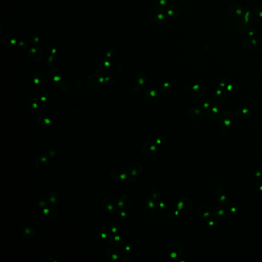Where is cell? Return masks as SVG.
I'll return each instance as SVG.
<instances>
[{
  "label": "cell",
  "mask_w": 262,
  "mask_h": 262,
  "mask_svg": "<svg viewBox=\"0 0 262 262\" xmlns=\"http://www.w3.org/2000/svg\"><path fill=\"white\" fill-rule=\"evenodd\" d=\"M104 78L99 74L95 73L89 76L87 80V84L92 89H97L102 85Z\"/></svg>",
  "instance_id": "cell-1"
},
{
  "label": "cell",
  "mask_w": 262,
  "mask_h": 262,
  "mask_svg": "<svg viewBox=\"0 0 262 262\" xmlns=\"http://www.w3.org/2000/svg\"><path fill=\"white\" fill-rule=\"evenodd\" d=\"M29 58L31 60L38 62L42 60L44 56L43 52L41 48L38 47L31 48L28 52Z\"/></svg>",
  "instance_id": "cell-2"
},
{
  "label": "cell",
  "mask_w": 262,
  "mask_h": 262,
  "mask_svg": "<svg viewBox=\"0 0 262 262\" xmlns=\"http://www.w3.org/2000/svg\"><path fill=\"white\" fill-rule=\"evenodd\" d=\"M38 124L43 128H48L51 125V120L46 115L44 114H40L37 118Z\"/></svg>",
  "instance_id": "cell-3"
},
{
  "label": "cell",
  "mask_w": 262,
  "mask_h": 262,
  "mask_svg": "<svg viewBox=\"0 0 262 262\" xmlns=\"http://www.w3.org/2000/svg\"><path fill=\"white\" fill-rule=\"evenodd\" d=\"M159 97H160V95L159 93L153 90L147 91L146 92V93H145V99L147 102H148L149 103H151V104H152V98H153L155 102H158V100L159 99Z\"/></svg>",
  "instance_id": "cell-4"
},
{
  "label": "cell",
  "mask_w": 262,
  "mask_h": 262,
  "mask_svg": "<svg viewBox=\"0 0 262 262\" xmlns=\"http://www.w3.org/2000/svg\"><path fill=\"white\" fill-rule=\"evenodd\" d=\"M16 39L13 35L10 34H7L4 36L2 39L3 44L7 46H13L16 43Z\"/></svg>",
  "instance_id": "cell-5"
},
{
  "label": "cell",
  "mask_w": 262,
  "mask_h": 262,
  "mask_svg": "<svg viewBox=\"0 0 262 262\" xmlns=\"http://www.w3.org/2000/svg\"><path fill=\"white\" fill-rule=\"evenodd\" d=\"M34 82L37 86L39 87H42L44 86L46 81V78L44 75L40 72H36L34 76Z\"/></svg>",
  "instance_id": "cell-6"
},
{
  "label": "cell",
  "mask_w": 262,
  "mask_h": 262,
  "mask_svg": "<svg viewBox=\"0 0 262 262\" xmlns=\"http://www.w3.org/2000/svg\"><path fill=\"white\" fill-rule=\"evenodd\" d=\"M38 108V102L35 99L31 98L25 103V108L27 111L31 112Z\"/></svg>",
  "instance_id": "cell-7"
},
{
  "label": "cell",
  "mask_w": 262,
  "mask_h": 262,
  "mask_svg": "<svg viewBox=\"0 0 262 262\" xmlns=\"http://www.w3.org/2000/svg\"><path fill=\"white\" fill-rule=\"evenodd\" d=\"M49 75L50 76L51 78L56 82L60 80L62 78V73H61L60 71L57 69H53V70H52L50 72Z\"/></svg>",
  "instance_id": "cell-8"
},
{
  "label": "cell",
  "mask_w": 262,
  "mask_h": 262,
  "mask_svg": "<svg viewBox=\"0 0 262 262\" xmlns=\"http://www.w3.org/2000/svg\"><path fill=\"white\" fill-rule=\"evenodd\" d=\"M189 115L193 118H200L202 116V112L200 109L197 108H191L189 109Z\"/></svg>",
  "instance_id": "cell-9"
},
{
  "label": "cell",
  "mask_w": 262,
  "mask_h": 262,
  "mask_svg": "<svg viewBox=\"0 0 262 262\" xmlns=\"http://www.w3.org/2000/svg\"><path fill=\"white\" fill-rule=\"evenodd\" d=\"M99 70L101 73L106 74L109 72L110 70V64L107 62H102L99 64Z\"/></svg>",
  "instance_id": "cell-10"
},
{
  "label": "cell",
  "mask_w": 262,
  "mask_h": 262,
  "mask_svg": "<svg viewBox=\"0 0 262 262\" xmlns=\"http://www.w3.org/2000/svg\"><path fill=\"white\" fill-rule=\"evenodd\" d=\"M57 62H58V60H57L56 58L54 56H51L48 58V59L47 60V64H48V67H50V68H52L56 66Z\"/></svg>",
  "instance_id": "cell-11"
},
{
  "label": "cell",
  "mask_w": 262,
  "mask_h": 262,
  "mask_svg": "<svg viewBox=\"0 0 262 262\" xmlns=\"http://www.w3.org/2000/svg\"><path fill=\"white\" fill-rule=\"evenodd\" d=\"M58 87H59V88L63 92H66L69 88L68 84L64 81L60 82L58 84Z\"/></svg>",
  "instance_id": "cell-12"
},
{
  "label": "cell",
  "mask_w": 262,
  "mask_h": 262,
  "mask_svg": "<svg viewBox=\"0 0 262 262\" xmlns=\"http://www.w3.org/2000/svg\"><path fill=\"white\" fill-rule=\"evenodd\" d=\"M25 229L24 230L25 237H26H26H27V235H28V233H29L32 237H34L33 235L34 234V233L33 230L30 229L29 227H25Z\"/></svg>",
  "instance_id": "cell-13"
},
{
  "label": "cell",
  "mask_w": 262,
  "mask_h": 262,
  "mask_svg": "<svg viewBox=\"0 0 262 262\" xmlns=\"http://www.w3.org/2000/svg\"><path fill=\"white\" fill-rule=\"evenodd\" d=\"M237 208H238V206L237 205V204L233 203L229 205L228 209L229 211H230L231 213H233L235 212Z\"/></svg>",
  "instance_id": "cell-14"
},
{
  "label": "cell",
  "mask_w": 262,
  "mask_h": 262,
  "mask_svg": "<svg viewBox=\"0 0 262 262\" xmlns=\"http://www.w3.org/2000/svg\"><path fill=\"white\" fill-rule=\"evenodd\" d=\"M142 73H143L142 72ZM140 74H141V72H140ZM145 75V74H143V75ZM141 76V75H139V74H138V76H137V78H138V80H138V83H139V84H143L145 82V80H146V79H145V78H143V76L142 75V76Z\"/></svg>",
  "instance_id": "cell-15"
},
{
  "label": "cell",
  "mask_w": 262,
  "mask_h": 262,
  "mask_svg": "<svg viewBox=\"0 0 262 262\" xmlns=\"http://www.w3.org/2000/svg\"><path fill=\"white\" fill-rule=\"evenodd\" d=\"M255 175L258 178H262V169H260L256 172Z\"/></svg>",
  "instance_id": "cell-16"
},
{
  "label": "cell",
  "mask_w": 262,
  "mask_h": 262,
  "mask_svg": "<svg viewBox=\"0 0 262 262\" xmlns=\"http://www.w3.org/2000/svg\"><path fill=\"white\" fill-rule=\"evenodd\" d=\"M183 203L182 202H180V203L178 204L179 209H181L183 207Z\"/></svg>",
  "instance_id": "cell-17"
},
{
  "label": "cell",
  "mask_w": 262,
  "mask_h": 262,
  "mask_svg": "<svg viewBox=\"0 0 262 262\" xmlns=\"http://www.w3.org/2000/svg\"><path fill=\"white\" fill-rule=\"evenodd\" d=\"M149 207H152L154 206V204L153 203H152V202H151V201H150V202H149Z\"/></svg>",
  "instance_id": "cell-18"
},
{
  "label": "cell",
  "mask_w": 262,
  "mask_h": 262,
  "mask_svg": "<svg viewBox=\"0 0 262 262\" xmlns=\"http://www.w3.org/2000/svg\"><path fill=\"white\" fill-rule=\"evenodd\" d=\"M126 175H124V174H123V175H121L120 176V178L122 179H125V178H126Z\"/></svg>",
  "instance_id": "cell-19"
},
{
  "label": "cell",
  "mask_w": 262,
  "mask_h": 262,
  "mask_svg": "<svg viewBox=\"0 0 262 262\" xmlns=\"http://www.w3.org/2000/svg\"><path fill=\"white\" fill-rule=\"evenodd\" d=\"M177 254L175 253H173L171 254V257L172 258H175Z\"/></svg>",
  "instance_id": "cell-20"
},
{
  "label": "cell",
  "mask_w": 262,
  "mask_h": 262,
  "mask_svg": "<svg viewBox=\"0 0 262 262\" xmlns=\"http://www.w3.org/2000/svg\"><path fill=\"white\" fill-rule=\"evenodd\" d=\"M259 188H260V191H261V192H262V184H261L259 185Z\"/></svg>",
  "instance_id": "cell-21"
},
{
  "label": "cell",
  "mask_w": 262,
  "mask_h": 262,
  "mask_svg": "<svg viewBox=\"0 0 262 262\" xmlns=\"http://www.w3.org/2000/svg\"><path fill=\"white\" fill-rule=\"evenodd\" d=\"M123 204V202H119V206H122Z\"/></svg>",
  "instance_id": "cell-22"
},
{
  "label": "cell",
  "mask_w": 262,
  "mask_h": 262,
  "mask_svg": "<svg viewBox=\"0 0 262 262\" xmlns=\"http://www.w3.org/2000/svg\"><path fill=\"white\" fill-rule=\"evenodd\" d=\"M113 258L114 259H116L117 258V257L115 255H113Z\"/></svg>",
  "instance_id": "cell-23"
},
{
  "label": "cell",
  "mask_w": 262,
  "mask_h": 262,
  "mask_svg": "<svg viewBox=\"0 0 262 262\" xmlns=\"http://www.w3.org/2000/svg\"><path fill=\"white\" fill-rule=\"evenodd\" d=\"M119 239H120V238H119V237H118V236H117V237H115V240H119Z\"/></svg>",
  "instance_id": "cell-24"
},
{
  "label": "cell",
  "mask_w": 262,
  "mask_h": 262,
  "mask_svg": "<svg viewBox=\"0 0 262 262\" xmlns=\"http://www.w3.org/2000/svg\"><path fill=\"white\" fill-rule=\"evenodd\" d=\"M209 215V213H205V214H204L205 217H206V216H208V215Z\"/></svg>",
  "instance_id": "cell-25"
},
{
  "label": "cell",
  "mask_w": 262,
  "mask_h": 262,
  "mask_svg": "<svg viewBox=\"0 0 262 262\" xmlns=\"http://www.w3.org/2000/svg\"><path fill=\"white\" fill-rule=\"evenodd\" d=\"M136 174V171H133V173H132V174L134 175H135Z\"/></svg>",
  "instance_id": "cell-26"
},
{
  "label": "cell",
  "mask_w": 262,
  "mask_h": 262,
  "mask_svg": "<svg viewBox=\"0 0 262 262\" xmlns=\"http://www.w3.org/2000/svg\"><path fill=\"white\" fill-rule=\"evenodd\" d=\"M160 206L161 207H163L164 206V204L163 203H160Z\"/></svg>",
  "instance_id": "cell-27"
},
{
  "label": "cell",
  "mask_w": 262,
  "mask_h": 262,
  "mask_svg": "<svg viewBox=\"0 0 262 262\" xmlns=\"http://www.w3.org/2000/svg\"><path fill=\"white\" fill-rule=\"evenodd\" d=\"M209 224H210V225H213V222H210V223H209Z\"/></svg>",
  "instance_id": "cell-28"
},
{
  "label": "cell",
  "mask_w": 262,
  "mask_h": 262,
  "mask_svg": "<svg viewBox=\"0 0 262 262\" xmlns=\"http://www.w3.org/2000/svg\"><path fill=\"white\" fill-rule=\"evenodd\" d=\"M126 249H127V250H130V247H127Z\"/></svg>",
  "instance_id": "cell-29"
},
{
  "label": "cell",
  "mask_w": 262,
  "mask_h": 262,
  "mask_svg": "<svg viewBox=\"0 0 262 262\" xmlns=\"http://www.w3.org/2000/svg\"><path fill=\"white\" fill-rule=\"evenodd\" d=\"M112 230H113V232H115V231H116V228H113V229Z\"/></svg>",
  "instance_id": "cell-30"
},
{
  "label": "cell",
  "mask_w": 262,
  "mask_h": 262,
  "mask_svg": "<svg viewBox=\"0 0 262 262\" xmlns=\"http://www.w3.org/2000/svg\"><path fill=\"white\" fill-rule=\"evenodd\" d=\"M121 215H123V216H124V215H126V214H125V213H121Z\"/></svg>",
  "instance_id": "cell-31"
},
{
  "label": "cell",
  "mask_w": 262,
  "mask_h": 262,
  "mask_svg": "<svg viewBox=\"0 0 262 262\" xmlns=\"http://www.w3.org/2000/svg\"><path fill=\"white\" fill-rule=\"evenodd\" d=\"M178 211H176V215H177V214H178Z\"/></svg>",
  "instance_id": "cell-32"
},
{
  "label": "cell",
  "mask_w": 262,
  "mask_h": 262,
  "mask_svg": "<svg viewBox=\"0 0 262 262\" xmlns=\"http://www.w3.org/2000/svg\"><path fill=\"white\" fill-rule=\"evenodd\" d=\"M261 165H262V163H261Z\"/></svg>",
  "instance_id": "cell-33"
}]
</instances>
